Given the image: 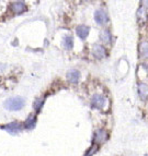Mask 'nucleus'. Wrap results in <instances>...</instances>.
Listing matches in <instances>:
<instances>
[{"label":"nucleus","mask_w":148,"mask_h":156,"mask_svg":"<svg viewBox=\"0 0 148 156\" xmlns=\"http://www.w3.org/2000/svg\"><path fill=\"white\" fill-rule=\"evenodd\" d=\"M25 105V101L24 98L20 96H16V97H10L7 101L3 103V106L7 110H10V112H18L21 110Z\"/></svg>","instance_id":"obj_1"},{"label":"nucleus","mask_w":148,"mask_h":156,"mask_svg":"<svg viewBox=\"0 0 148 156\" xmlns=\"http://www.w3.org/2000/svg\"><path fill=\"white\" fill-rule=\"evenodd\" d=\"M10 8L13 13H16V14H22V13L26 11V5L23 1H16V2L11 3Z\"/></svg>","instance_id":"obj_2"},{"label":"nucleus","mask_w":148,"mask_h":156,"mask_svg":"<svg viewBox=\"0 0 148 156\" xmlns=\"http://www.w3.org/2000/svg\"><path fill=\"white\" fill-rule=\"evenodd\" d=\"M91 105L97 109H102L105 106V97L102 95H94L91 99Z\"/></svg>","instance_id":"obj_3"},{"label":"nucleus","mask_w":148,"mask_h":156,"mask_svg":"<svg viewBox=\"0 0 148 156\" xmlns=\"http://www.w3.org/2000/svg\"><path fill=\"white\" fill-rule=\"evenodd\" d=\"M1 128H2L3 130L8 131V132H10V133H17V132H20V131L22 130L23 126L20 125V123L17 122V121H13V122L8 123V125L3 126V127H1Z\"/></svg>","instance_id":"obj_4"},{"label":"nucleus","mask_w":148,"mask_h":156,"mask_svg":"<svg viewBox=\"0 0 148 156\" xmlns=\"http://www.w3.org/2000/svg\"><path fill=\"white\" fill-rule=\"evenodd\" d=\"M94 20H96V22L99 24V25H103V24H105L108 22V16L107 13L104 12L103 10H97L96 12H94Z\"/></svg>","instance_id":"obj_5"},{"label":"nucleus","mask_w":148,"mask_h":156,"mask_svg":"<svg viewBox=\"0 0 148 156\" xmlns=\"http://www.w3.org/2000/svg\"><path fill=\"white\" fill-rule=\"evenodd\" d=\"M89 32H90V27L87 25H79V26H77V29H76V34H77L79 38H81V39L87 38V36L89 35Z\"/></svg>","instance_id":"obj_6"},{"label":"nucleus","mask_w":148,"mask_h":156,"mask_svg":"<svg viewBox=\"0 0 148 156\" xmlns=\"http://www.w3.org/2000/svg\"><path fill=\"white\" fill-rule=\"evenodd\" d=\"M92 52H93L94 57L98 58V59H102V58H104L105 55H107V50L101 45H94Z\"/></svg>","instance_id":"obj_7"},{"label":"nucleus","mask_w":148,"mask_h":156,"mask_svg":"<svg viewBox=\"0 0 148 156\" xmlns=\"http://www.w3.org/2000/svg\"><path fill=\"white\" fill-rule=\"evenodd\" d=\"M36 121H37L36 116H33V115H31V116H30V117L25 120V122H24L23 127L25 128L26 130H32V129H34V128H35V126H36Z\"/></svg>","instance_id":"obj_8"},{"label":"nucleus","mask_w":148,"mask_h":156,"mask_svg":"<svg viewBox=\"0 0 148 156\" xmlns=\"http://www.w3.org/2000/svg\"><path fill=\"white\" fill-rule=\"evenodd\" d=\"M108 139V134L107 132L104 130H99L96 132V134H94V143H102V142H104V141H107Z\"/></svg>","instance_id":"obj_9"},{"label":"nucleus","mask_w":148,"mask_h":156,"mask_svg":"<svg viewBox=\"0 0 148 156\" xmlns=\"http://www.w3.org/2000/svg\"><path fill=\"white\" fill-rule=\"evenodd\" d=\"M79 78H80V72L78 70H70L67 73V79L71 83H77L79 81Z\"/></svg>","instance_id":"obj_10"},{"label":"nucleus","mask_w":148,"mask_h":156,"mask_svg":"<svg viewBox=\"0 0 148 156\" xmlns=\"http://www.w3.org/2000/svg\"><path fill=\"white\" fill-rule=\"evenodd\" d=\"M138 95L143 101H146L148 98V85L147 84H139L138 86Z\"/></svg>","instance_id":"obj_11"},{"label":"nucleus","mask_w":148,"mask_h":156,"mask_svg":"<svg viewBox=\"0 0 148 156\" xmlns=\"http://www.w3.org/2000/svg\"><path fill=\"white\" fill-rule=\"evenodd\" d=\"M63 44L65 46L66 49H71L74 46V38L71 35H65L63 38Z\"/></svg>","instance_id":"obj_12"},{"label":"nucleus","mask_w":148,"mask_h":156,"mask_svg":"<svg viewBox=\"0 0 148 156\" xmlns=\"http://www.w3.org/2000/svg\"><path fill=\"white\" fill-rule=\"evenodd\" d=\"M139 57L140 58H148V44L147 43H140Z\"/></svg>","instance_id":"obj_13"},{"label":"nucleus","mask_w":148,"mask_h":156,"mask_svg":"<svg viewBox=\"0 0 148 156\" xmlns=\"http://www.w3.org/2000/svg\"><path fill=\"white\" fill-rule=\"evenodd\" d=\"M100 38H101L102 42H104L105 44H110L111 43V34L109 31H103L100 35Z\"/></svg>","instance_id":"obj_14"},{"label":"nucleus","mask_w":148,"mask_h":156,"mask_svg":"<svg viewBox=\"0 0 148 156\" xmlns=\"http://www.w3.org/2000/svg\"><path fill=\"white\" fill-rule=\"evenodd\" d=\"M44 105V99L43 98H36L34 101V109L36 110V112H39L42 109V107Z\"/></svg>","instance_id":"obj_15"},{"label":"nucleus","mask_w":148,"mask_h":156,"mask_svg":"<svg viewBox=\"0 0 148 156\" xmlns=\"http://www.w3.org/2000/svg\"><path fill=\"white\" fill-rule=\"evenodd\" d=\"M97 147H98V145H97L96 143H93V144H92V146H91V148H90V152H88V153H87L85 156H92V154H93L94 152L98 150Z\"/></svg>","instance_id":"obj_16"},{"label":"nucleus","mask_w":148,"mask_h":156,"mask_svg":"<svg viewBox=\"0 0 148 156\" xmlns=\"http://www.w3.org/2000/svg\"><path fill=\"white\" fill-rule=\"evenodd\" d=\"M143 5L146 10H148V0H143Z\"/></svg>","instance_id":"obj_17"},{"label":"nucleus","mask_w":148,"mask_h":156,"mask_svg":"<svg viewBox=\"0 0 148 156\" xmlns=\"http://www.w3.org/2000/svg\"><path fill=\"white\" fill-rule=\"evenodd\" d=\"M85 1H87V0H85Z\"/></svg>","instance_id":"obj_18"}]
</instances>
